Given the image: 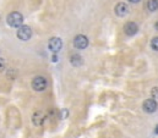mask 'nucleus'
I'll list each match as a JSON object with an SVG mask.
<instances>
[{
    "label": "nucleus",
    "mask_w": 158,
    "mask_h": 138,
    "mask_svg": "<svg viewBox=\"0 0 158 138\" xmlns=\"http://www.w3.org/2000/svg\"><path fill=\"white\" fill-rule=\"evenodd\" d=\"M44 120H45V115L43 114V111L37 110V111L33 112V115H32V122H33L35 126H37V127L43 126Z\"/></svg>",
    "instance_id": "0eeeda50"
},
{
    "label": "nucleus",
    "mask_w": 158,
    "mask_h": 138,
    "mask_svg": "<svg viewBox=\"0 0 158 138\" xmlns=\"http://www.w3.org/2000/svg\"><path fill=\"white\" fill-rule=\"evenodd\" d=\"M74 47L76 49H86L88 47V38L83 34H79L74 38Z\"/></svg>",
    "instance_id": "423d86ee"
},
{
    "label": "nucleus",
    "mask_w": 158,
    "mask_h": 138,
    "mask_svg": "<svg viewBox=\"0 0 158 138\" xmlns=\"http://www.w3.org/2000/svg\"><path fill=\"white\" fill-rule=\"evenodd\" d=\"M155 133H156V135H158V125L156 126V128H155Z\"/></svg>",
    "instance_id": "dca6fc26"
},
{
    "label": "nucleus",
    "mask_w": 158,
    "mask_h": 138,
    "mask_svg": "<svg viewBox=\"0 0 158 138\" xmlns=\"http://www.w3.org/2000/svg\"><path fill=\"white\" fill-rule=\"evenodd\" d=\"M155 28H156V30L158 31V21L156 22V25H155Z\"/></svg>",
    "instance_id": "f3484780"
},
{
    "label": "nucleus",
    "mask_w": 158,
    "mask_h": 138,
    "mask_svg": "<svg viewBox=\"0 0 158 138\" xmlns=\"http://www.w3.org/2000/svg\"><path fill=\"white\" fill-rule=\"evenodd\" d=\"M151 48L153 50L158 51V37H153L152 40H151Z\"/></svg>",
    "instance_id": "f8f14e48"
},
{
    "label": "nucleus",
    "mask_w": 158,
    "mask_h": 138,
    "mask_svg": "<svg viewBox=\"0 0 158 138\" xmlns=\"http://www.w3.org/2000/svg\"><path fill=\"white\" fill-rule=\"evenodd\" d=\"M6 22L10 27H14V28H19L22 26L23 23V16L17 12V11H14L11 12L10 15H7V18H6Z\"/></svg>",
    "instance_id": "f257e3e1"
},
{
    "label": "nucleus",
    "mask_w": 158,
    "mask_h": 138,
    "mask_svg": "<svg viewBox=\"0 0 158 138\" xmlns=\"http://www.w3.org/2000/svg\"><path fill=\"white\" fill-rule=\"evenodd\" d=\"M142 109H143V111L147 112V114H153L158 109L157 100H155V99H152V98L146 99V100L142 103Z\"/></svg>",
    "instance_id": "20e7f679"
},
{
    "label": "nucleus",
    "mask_w": 158,
    "mask_h": 138,
    "mask_svg": "<svg viewBox=\"0 0 158 138\" xmlns=\"http://www.w3.org/2000/svg\"><path fill=\"white\" fill-rule=\"evenodd\" d=\"M137 31H139V27H137V25H136L135 22H132V21L127 22V23L124 26V32H125L127 35L136 34V33H137Z\"/></svg>",
    "instance_id": "1a4fd4ad"
},
{
    "label": "nucleus",
    "mask_w": 158,
    "mask_h": 138,
    "mask_svg": "<svg viewBox=\"0 0 158 138\" xmlns=\"http://www.w3.org/2000/svg\"><path fill=\"white\" fill-rule=\"evenodd\" d=\"M129 1H130V2H134V4H136V2H139L140 0H129Z\"/></svg>",
    "instance_id": "2eb2a0df"
},
{
    "label": "nucleus",
    "mask_w": 158,
    "mask_h": 138,
    "mask_svg": "<svg viewBox=\"0 0 158 138\" xmlns=\"http://www.w3.org/2000/svg\"><path fill=\"white\" fill-rule=\"evenodd\" d=\"M147 10L153 12L158 10V0H148L147 1Z\"/></svg>",
    "instance_id": "9b49d317"
},
{
    "label": "nucleus",
    "mask_w": 158,
    "mask_h": 138,
    "mask_svg": "<svg viewBox=\"0 0 158 138\" xmlns=\"http://www.w3.org/2000/svg\"><path fill=\"white\" fill-rule=\"evenodd\" d=\"M16 35L21 40H28L32 37V30L30 26H21V27H19Z\"/></svg>",
    "instance_id": "39448f33"
},
{
    "label": "nucleus",
    "mask_w": 158,
    "mask_h": 138,
    "mask_svg": "<svg viewBox=\"0 0 158 138\" xmlns=\"http://www.w3.org/2000/svg\"><path fill=\"white\" fill-rule=\"evenodd\" d=\"M48 86V81L44 76H36L32 79V88L36 92H43Z\"/></svg>",
    "instance_id": "f03ea898"
},
{
    "label": "nucleus",
    "mask_w": 158,
    "mask_h": 138,
    "mask_svg": "<svg viewBox=\"0 0 158 138\" xmlns=\"http://www.w3.org/2000/svg\"><path fill=\"white\" fill-rule=\"evenodd\" d=\"M5 66H6V64H5V60L0 58V72H2V71L5 70Z\"/></svg>",
    "instance_id": "4468645a"
},
{
    "label": "nucleus",
    "mask_w": 158,
    "mask_h": 138,
    "mask_svg": "<svg viewBox=\"0 0 158 138\" xmlns=\"http://www.w3.org/2000/svg\"><path fill=\"white\" fill-rule=\"evenodd\" d=\"M63 48V40L59 37H52L48 42V49L53 53H58L60 51V49Z\"/></svg>",
    "instance_id": "7ed1b4c3"
},
{
    "label": "nucleus",
    "mask_w": 158,
    "mask_h": 138,
    "mask_svg": "<svg viewBox=\"0 0 158 138\" xmlns=\"http://www.w3.org/2000/svg\"><path fill=\"white\" fill-rule=\"evenodd\" d=\"M151 97H152V99L158 100V87H153L151 89Z\"/></svg>",
    "instance_id": "ddd939ff"
},
{
    "label": "nucleus",
    "mask_w": 158,
    "mask_h": 138,
    "mask_svg": "<svg viewBox=\"0 0 158 138\" xmlns=\"http://www.w3.org/2000/svg\"><path fill=\"white\" fill-rule=\"evenodd\" d=\"M70 63H71L73 66L79 67V66H81L83 64V59H82V56L80 54H73L70 56Z\"/></svg>",
    "instance_id": "9d476101"
},
{
    "label": "nucleus",
    "mask_w": 158,
    "mask_h": 138,
    "mask_svg": "<svg viewBox=\"0 0 158 138\" xmlns=\"http://www.w3.org/2000/svg\"><path fill=\"white\" fill-rule=\"evenodd\" d=\"M114 11H115V15L117 16H125L126 14H129V6L125 4V2H118L114 7Z\"/></svg>",
    "instance_id": "6e6552de"
}]
</instances>
